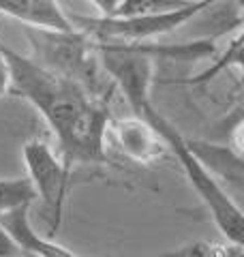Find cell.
Here are the masks:
<instances>
[{
	"label": "cell",
	"mask_w": 244,
	"mask_h": 257,
	"mask_svg": "<svg viewBox=\"0 0 244 257\" xmlns=\"http://www.w3.org/2000/svg\"><path fill=\"white\" fill-rule=\"evenodd\" d=\"M11 69V94L26 99L58 142L64 165H96L107 159L109 109L71 77L54 73L37 60L3 45Z\"/></svg>",
	"instance_id": "obj_1"
},
{
	"label": "cell",
	"mask_w": 244,
	"mask_h": 257,
	"mask_svg": "<svg viewBox=\"0 0 244 257\" xmlns=\"http://www.w3.org/2000/svg\"><path fill=\"white\" fill-rule=\"evenodd\" d=\"M137 118H144L146 122L157 131V135L163 140V144H165V148L172 150V155L178 159V163L182 167L186 180H189L193 191L199 195L203 206H206V210L210 212V216H212L216 229L225 236V240L242 244V236H244L242 208L235 204L231 193L225 191L223 184L218 182L214 176L201 165V161L193 155V150L189 148L184 135L178 131L165 116L159 114L154 105H148Z\"/></svg>",
	"instance_id": "obj_2"
},
{
	"label": "cell",
	"mask_w": 244,
	"mask_h": 257,
	"mask_svg": "<svg viewBox=\"0 0 244 257\" xmlns=\"http://www.w3.org/2000/svg\"><path fill=\"white\" fill-rule=\"evenodd\" d=\"M218 0H195L184 9L152 13V15H133V18H81L73 15V28L90 37L94 43H144L148 39L174 32L195 15L210 9ZM240 3V0H238Z\"/></svg>",
	"instance_id": "obj_3"
},
{
	"label": "cell",
	"mask_w": 244,
	"mask_h": 257,
	"mask_svg": "<svg viewBox=\"0 0 244 257\" xmlns=\"http://www.w3.org/2000/svg\"><path fill=\"white\" fill-rule=\"evenodd\" d=\"M24 165L28 172V182L35 197L41 199L43 214L47 221V236L54 238L62 223L64 199L71 189L73 172L64 165L60 155H56L52 146L43 140H30L24 144Z\"/></svg>",
	"instance_id": "obj_4"
},
{
	"label": "cell",
	"mask_w": 244,
	"mask_h": 257,
	"mask_svg": "<svg viewBox=\"0 0 244 257\" xmlns=\"http://www.w3.org/2000/svg\"><path fill=\"white\" fill-rule=\"evenodd\" d=\"M107 142L137 163H154L165 155V144L144 118H122L107 124Z\"/></svg>",
	"instance_id": "obj_5"
},
{
	"label": "cell",
	"mask_w": 244,
	"mask_h": 257,
	"mask_svg": "<svg viewBox=\"0 0 244 257\" xmlns=\"http://www.w3.org/2000/svg\"><path fill=\"white\" fill-rule=\"evenodd\" d=\"M30 206L32 204H26L0 214V225L18 246V251L32 257H81L73 248L58 244L54 238L41 236L30 221Z\"/></svg>",
	"instance_id": "obj_6"
},
{
	"label": "cell",
	"mask_w": 244,
	"mask_h": 257,
	"mask_svg": "<svg viewBox=\"0 0 244 257\" xmlns=\"http://www.w3.org/2000/svg\"><path fill=\"white\" fill-rule=\"evenodd\" d=\"M0 13L20 20L28 28L71 32L75 30L71 18L62 11L58 0H0Z\"/></svg>",
	"instance_id": "obj_7"
},
{
	"label": "cell",
	"mask_w": 244,
	"mask_h": 257,
	"mask_svg": "<svg viewBox=\"0 0 244 257\" xmlns=\"http://www.w3.org/2000/svg\"><path fill=\"white\" fill-rule=\"evenodd\" d=\"M193 155L201 161V165L214 176L216 180L225 178L231 182L235 189L242 187V157L240 152H233L227 146H216V144H206L197 140H186Z\"/></svg>",
	"instance_id": "obj_8"
},
{
	"label": "cell",
	"mask_w": 244,
	"mask_h": 257,
	"mask_svg": "<svg viewBox=\"0 0 244 257\" xmlns=\"http://www.w3.org/2000/svg\"><path fill=\"white\" fill-rule=\"evenodd\" d=\"M152 257H244V248L238 242L225 240V242H210V240H195V242L182 244L172 251H165Z\"/></svg>",
	"instance_id": "obj_9"
},
{
	"label": "cell",
	"mask_w": 244,
	"mask_h": 257,
	"mask_svg": "<svg viewBox=\"0 0 244 257\" xmlns=\"http://www.w3.org/2000/svg\"><path fill=\"white\" fill-rule=\"evenodd\" d=\"M195 0H120L116 11L109 18H133V15H152L184 9Z\"/></svg>",
	"instance_id": "obj_10"
},
{
	"label": "cell",
	"mask_w": 244,
	"mask_h": 257,
	"mask_svg": "<svg viewBox=\"0 0 244 257\" xmlns=\"http://www.w3.org/2000/svg\"><path fill=\"white\" fill-rule=\"evenodd\" d=\"M35 199V191L28 178H0V214L32 204Z\"/></svg>",
	"instance_id": "obj_11"
},
{
	"label": "cell",
	"mask_w": 244,
	"mask_h": 257,
	"mask_svg": "<svg viewBox=\"0 0 244 257\" xmlns=\"http://www.w3.org/2000/svg\"><path fill=\"white\" fill-rule=\"evenodd\" d=\"M229 67H235V69L242 67V35L240 32L229 41V45H227V50L221 58L212 62V67H208L206 71H201L197 77H193V84H208L210 79H214L221 71L229 69Z\"/></svg>",
	"instance_id": "obj_12"
},
{
	"label": "cell",
	"mask_w": 244,
	"mask_h": 257,
	"mask_svg": "<svg viewBox=\"0 0 244 257\" xmlns=\"http://www.w3.org/2000/svg\"><path fill=\"white\" fill-rule=\"evenodd\" d=\"M3 45L0 43V96H5L11 88V69H9V62H7V56L3 52Z\"/></svg>",
	"instance_id": "obj_13"
},
{
	"label": "cell",
	"mask_w": 244,
	"mask_h": 257,
	"mask_svg": "<svg viewBox=\"0 0 244 257\" xmlns=\"http://www.w3.org/2000/svg\"><path fill=\"white\" fill-rule=\"evenodd\" d=\"M18 255H20L18 246L13 244V240L3 229V225H0V257H18Z\"/></svg>",
	"instance_id": "obj_14"
},
{
	"label": "cell",
	"mask_w": 244,
	"mask_h": 257,
	"mask_svg": "<svg viewBox=\"0 0 244 257\" xmlns=\"http://www.w3.org/2000/svg\"><path fill=\"white\" fill-rule=\"evenodd\" d=\"M0 43H3V41H0Z\"/></svg>",
	"instance_id": "obj_15"
}]
</instances>
